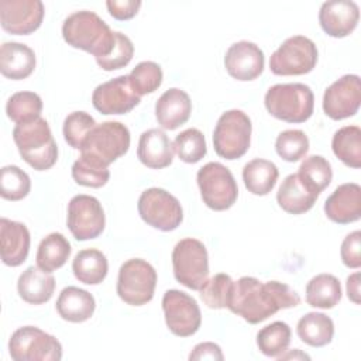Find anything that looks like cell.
I'll list each match as a JSON object with an SVG mask.
<instances>
[{
  "label": "cell",
  "mask_w": 361,
  "mask_h": 361,
  "mask_svg": "<svg viewBox=\"0 0 361 361\" xmlns=\"http://www.w3.org/2000/svg\"><path fill=\"white\" fill-rule=\"evenodd\" d=\"M58 314L71 323H82L89 320L96 309V302L92 293L78 286H66L61 290L56 299Z\"/></svg>",
  "instance_id": "obj_27"
},
{
  "label": "cell",
  "mask_w": 361,
  "mask_h": 361,
  "mask_svg": "<svg viewBox=\"0 0 361 361\" xmlns=\"http://www.w3.org/2000/svg\"><path fill=\"white\" fill-rule=\"evenodd\" d=\"M326 216L338 224H348L361 217V188L348 182L337 186L324 202Z\"/></svg>",
  "instance_id": "obj_20"
},
{
  "label": "cell",
  "mask_w": 361,
  "mask_h": 361,
  "mask_svg": "<svg viewBox=\"0 0 361 361\" xmlns=\"http://www.w3.org/2000/svg\"><path fill=\"white\" fill-rule=\"evenodd\" d=\"M173 144L159 128H149L140 135L137 157L142 165L151 169H162L172 164Z\"/></svg>",
  "instance_id": "obj_23"
},
{
  "label": "cell",
  "mask_w": 361,
  "mask_h": 361,
  "mask_svg": "<svg viewBox=\"0 0 361 361\" xmlns=\"http://www.w3.org/2000/svg\"><path fill=\"white\" fill-rule=\"evenodd\" d=\"M114 35L116 38L111 51L106 56L96 59L97 65L104 71H116L127 66L134 55V45L131 39L120 31H116Z\"/></svg>",
  "instance_id": "obj_44"
},
{
  "label": "cell",
  "mask_w": 361,
  "mask_h": 361,
  "mask_svg": "<svg viewBox=\"0 0 361 361\" xmlns=\"http://www.w3.org/2000/svg\"><path fill=\"white\" fill-rule=\"evenodd\" d=\"M341 299L340 281L331 274H319L306 285V302L312 307L331 309Z\"/></svg>",
  "instance_id": "obj_31"
},
{
  "label": "cell",
  "mask_w": 361,
  "mask_h": 361,
  "mask_svg": "<svg viewBox=\"0 0 361 361\" xmlns=\"http://www.w3.org/2000/svg\"><path fill=\"white\" fill-rule=\"evenodd\" d=\"M96 127L94 118L86 111H72L63 121V138L75 149H80L89 133Z\"/></svg>",
  "instance_id": "obj_43"
},
{
  "label": "cell",
  "mask_w": 361,
  "mask_h": 361,
  "mask_svg": "<svg viewBox=\"0 0 361 361\" xmlns=\"http://www.w3.org/2000/svg\"><path fill=\"white\" fill-rule=\"evenodd\" d=\"M72 271L79 282L86 285H99L107 275L109 262L102 251L96 248H87L79 251L75 255Z\"/></svg>",
  "instance_id": "obj_28"
},
{
  "label": "cell",
  "mask_w": 361,
  "mask_h": 361,
  "mask_svg": "<svg viewBox=\"0 0 361 361\" xmlns=\"http://www.w3.org/2000/svg\"><path fill=\"white\" fill-rule=\"evenodd\" d=\"M173 275L183 286L199 290L209 276V255L204 244L196 238H183L172 251Z\"/></svg>",
  "instance_id": "obj_8"
},
{
  "label": "cell",
  "mask_w": 361,
  "mask_h": 361,
  "mask_svg": "<svg viewBox=\"0 0 361 361\" xmlns=\"http://www.w3.org/2000/svg\"><path fill=\"white\" fill-rule=\"evenodd\" d=\"M361 104V80L358 75H344L333 82L323 94V111L331 120L353 117Z\"/></svg>",
  "instance_id": "obj_15"
},
{
  "label": "cell",
  "mask_w": 361,
  "mask_h": 361,
  "mask_svg": "<svg viewBox=\"0 0 361 361\" xmlns=\"http://www.w3.org/2000/svg\"><path fill=\"white\" fill-rule=\"evenodd\" d=\"M341 261L348 268H360L361 267V231L355 230L347 234L341 243L340 248Z\"/></svg>",
  "instance_id": "obj_45"
},
{
  "label": "cell",
  "mask_w": 361,
  "mask_h": 361,
  "mask_svg": "<svg viewBox=\"0 0 361 361\" xmlns=\"http://www.w3.org/2000/svg\"><path fill=\"white\" fill-rule=\"evenodd\" d=\"M106 7L113 18L124 21V20L133 18L138 13L141 7V1L140 0H107Z\"/></svg>",
  "instance_id": "obj_46"
},
{
  "label": "cell",
  "mask_w": 361,
  "mask_h": 361,
  "mask_svg": "<svg viewBox=\"0 0 361 361\" xmlns=\"http://www.w3.org/2000/svg\"><path fill=\"white\" fill-rule=\"evenodd\" d=\"M173 149L180 161L186 164L199 162L207 152L203 133L197 128L183 130L176 135L173 141Z\"/></svg>",
  "instance_id": "obj_38"
},
{
  "label": "cell",
  "mask_w": 361,
  "mask_h": 361,
  "mask_svg": "<svg viewBox=\"0 0 361 361\" xmlns=\"http://www.w3.org/2000/svg\"><path fill=\"white\" fill-rule=\"evenodd\" d=\"M299 338L310 347L327 345L334 336V323L331 317L319 312H309L302 316L296 326Z\"/></svg>",
  "instance_id": "obj_29"
},
{
  "label": "cell",
  "mask_w": 361,
  "mask_h": 361,
  "mask_svg": "<svg viewBox=\"0 0 361 361\" xmlns=\"http://www.w3.org/2000/svg\"><path fill=\"white\" fill-rule=\"evenodd\" d=\"M264 63L262 49L250 41L234 42L224 55L226 71L231 78L241 82L257 79L264 71Z\"/></svg>",
  "instance_id": "obj_18"
},
{
  "label": "cell",
  "mask_w": 361,
  "mask_h": 361,
  "mask_svg": "<svg viewBox=\"0 0 361 361\" xmlns=\"http://www.w3.org/2000/svg\"><path fill=\"white\" fill-rule=\"evenodd\" d=\"M290 327L285 322H272L257 333V345L267 357L278 358L288 351L290 344Z\"/></svg>",
  "instance_id": "obj_34"
},
{
  "label": "cell",
  "mask_w": 361,
  "mask_h": 361,
  "mask_svg": "<svg viewBox=\"0 0 361 361\" xmlns=\"http://www.w3.org/2000/svg\"><path fill=\"white\" fill-rule=\"evenodd\" d=\"M334 155L347 166L358 169L361 166V130L358 126H344L338 128L331 140Z\"/></svg>",
  "instance_id": "obj_33"
},
{
  "label": "cell",
  "mask_w": 361,
  "mask_h": 361,
  "mask_svg": "<svg viewBox=\"0 0 361 361\" xmlns=\"http://www.w3.org/2000/svg\"><path fill=\"white\" fill-rule=\"evenodd\" d=\"M130 131L120 121H104L96 124L89 133L80 148V155L109 166L117 158L123 157L130 148Z\"/></svg>",
  "instance_id": "obj_6"
},
{
  "label": "cell",
  "mask_w": 361,
  "mask_h": 361,
  "mask_svg": "<svg viewBox=\"0 0 361 361\" xmlns=\"http://www.w3.org/2000/svg\"><path fill=\"white\" fill-rule=\"evenodd\" d=\"M68 228L78 241L99 237L106 226L102 203L89 195H76L68 204Z\"/></svg>",
  "instance_id": "obj_14"
},
{
  "label": "cell",
  "mask_w": 361,
  "mask_h": 361,
  "mask_svg": "<svg viewBox=\"0 0 361 361\" xmlns=\"http://www.w3.org/2000/svg\"><path fill=\"white\" fill-rule=\"evenodd\" d=\"M116 31L96 13L80 10L69 14L62 24V37L68 45L92 54L96 59L106 56L113 45Z\"/></svg>",
  "instance_id": "obj_2"
},
{
  "label": "cell",
  "mask_w": 361,
  "mask_h": 361,
  "mask_svg": "<svg viewBox=\"0 0 361 361\" xmlns=\"http://www.w3.org/2000/svg\"><path fill=\"white\" fill-rule=\"evenodd\" d=\"M31 190V179L17 165H6L0 171V195L6 200L17 202Z\"/></svg>",
  "instance_id": "obj_37"
},
{
  "label": "cell",
  "mask_w": 361,
  "mask_h": 361,
  "mask_svg": "<svg viewBox=\"0 0 361 361\" xmlns=\"http://www.w3.org/2000/svg\"><path fill=\"white\" fill-rule=\"evenodd\" d=\"M72 178L78 185L87 188H102L110 178L109 168L93 161L89 157L80 155L72 165Z\"/></svg>",
  "instance_id": "obj_40"
},
{
  "label": "cell",
  "mask_w": 361,
  "mask_h": 361,
  "mask_svg": "<svg viewBox=\"0 0 361 361\" xmlns=\"http://www.w3.org/2000/svg\"><path fill=\"white\" fill-rule=\"evenodd\" d=\"M252 124L250 117L237 109L224 111L213 131V147L219 157L238 159L250 148Z\"/></svg>",
  "instance_id": "obj_5"
},
{
  "label": "cell",
  "mask_w": 361,
  "mask_h": 361,
  "mask_svg": "<svg viewBox=\"0 0 361 361\" xmlns=\"http://www.w3.org/2000/svg\"><path fill=\"white\" fill-rule=\"evenodd\" d=\"M276 154L286 162L302 159L309 151V138L302 130H285L275 141Z\"/></svg>",
  "instance_id": "obj_42"
},
{
  "label": "cell",
  "mask_w": 361,
  "mask_h": 361,
  "mask_svg": "<svg viewBox=\"0 0 361 361\" xmlns=\"http://www.w3.org/2000/svg\"><path fill=\"white\" fill-rule=\"evenodd\" d=\"M347 296L355 305H360V272H354L347 278Z\"/></svg>",
  "instance_id": "obj_48"
},
{
  "label": "cell",
  "mask_w": 361,
  "mask_h": 361,
  "mask_svg": "<svg viewBox=\"0 0 361 361\" xmlns=\"http://www.w3.org/2000/svg\"><path fill=\"white\" fill-rule=\"evenodd\" d=\"M358 18V4L351 0L324 1L319 11L322 30L333 38H344L350 35L355 30Z\"/></svg>",
  "instance_id": "obj_19"
},
{
  "label": "cell",
  "mask_w": 361,
  "mask_h": 361,
  "mask_svg": "<svg viewBox=\"0 0 361 361\" xmlns=\"http://www.w3.org/2000/svg\"><path fill=\"white\" fill-rule=\"evenodd\" d=\"M223 353L219 344L212 343V341H204V343H199L193 347L192 353L189 354V360H217L221 361Z\"/></svg>",
  "instance_id": "obj_47"
},
{
  "label": "cell",
  "mask_w": 361,
  "mask_h": 361,
  "mask_svg": "<svg viewBox=\"0 0 361 361\" xmlns=\"http://www.w3.org/2000/svg\"><path fill=\"white\" fill-rule=\"evenodd\" d=\"M8 353L14 361H59L62 345L56 337L34 326L17 329L8 340Z\"/></svg>",
  "instance_id": "obj_11"
},
{
  "label": "cell",
  "mask_w": 361,
  "mask_h": 361,
  "mask_svg": "<svg viewBox=\"0 0 361 361\" xmlns=\"http://www.w3.org/2000/svg\"><path fill=\"white\" fill-rule=\"evenodd\" d=\"M34 51L21 42H4L0 48V72L11 80L28 78L35 69Z\"/></svg>",
  "instance_id": "obj_25"
},
{
  "label": "cell",
  "mask_w": 361,
  "mask_h": 361,
  "mask_svg": "<svg viewBox=\"0 0 361 361\" xmlns=\"http://www.w3.org/2000/svg\"><path fill=\"white\" fill-rule=\"evenodd\" d=\"M44 4L41 0H1L0 23L1 28L10 34L28 35L41 27L44 18Z\"/></svg>",
  "instance_id": "obj_17"
},
{
  "label": "cell",
  "mask_w": 361,
  "mask_h": 361,
  "mask_svg": "<svg viewBox=\"0 0 361 361\" xmlns=\"http://www.w3.org/2000/svg\"><path fill=\"white\" fill-rule=\"evenodd\" d=\"M141 102L130 85L128 76L121 75L99 85L92 94L94 109L102 114H126Z\"/></svg>",
  "instance_id": "obj_16"
},
{
  "label": "cell",
  "mask_w": 361,
  "mask_h": 361,
  "mask_svg": "<svg viewBox=\"0 0 361 361\" xmlns=\"http://www.w3.org/2000/svg\"><path fill=\"white\" fill-rule=\"evenodd\" d=\"M192 113L189 94L178 87L165 90L155 103V117L165 130H176L185 124Z\"/></svg>",
  "instance_id": "obj_22"
},
{
  "label": "cell",
  "mask_w": 361,
  "mask_h": 361,
  "mask_svg": "<svg viewBox=\"0 0 361 361\" xmlns=\"http://www.w3.org/2000/svg\"><path fill=\"white\" fill-rule=\"evenodd\" d=\"M162 69L157 62L142 61L128 75L131 87L138 96L154 93L162 83Z\"/></svg>",
  "instance_id": "obj_41"
},
{
  "label": "cell",
  "mask_w": 361,
  "mask_h": 361,
  "mask_svg": "<svg viewBox=\"0 0 361 361\" xmlns=\"http://www.w3.org/2000/svg\"><path fill=\"white\" fill-rule=\"evenodd\" d=\"M157 271L141 258H131L121 264L117 278V295L131 306H142L154 298Z\"/></svg>",
  "instance_id": "obj_9"
},
{
  "label": "cell",
  "mask_w": 361,
  "mask_h": 361,
  "mask_svg": "<svg viewBox=\"0 0 361 361\" xmlns=\"http://www.w3.org/2000/svg\"><path fill=\"white\" fill-rule=\"evenodd\" d=\"M300 296L286 283L268 281L262 283L254 276H241L234 282L227 309L250 324L267 320L281 309L295 307Z\"/></svg>",
  "instance_id": "obj_1"
},
{
  "label": "cell",
  "mask_w": 361,
  "mask_h": 361,
  "mask_svg": "<svg viewBox=\"0 0 361 361\" xmlns=\"http://www.w3.org/2000/svg\"><path fill=\"white\" fill-rule=\"evenodd\" d=\"M268 113L286 123H305L313 114L314 96L305 83H278L264 97Z\"/></svg>",
  "instance_id": "obj_4"
},
{
  "label": "cell",
  "mask_w": 361,
  "mask_h": 361,
  "mask_svg": "<svg viewBox=\"0 0 361 361\" xmlns=\"http://www.w3.org/2000/svg\"><path fill=\"white\" fill-rule=\"evenodd\" d=\"M317 63L316 44L305 35L286 38L269 58V69L278 76L305 75Z\"/></svg>",
  "instance_id": "obj_10"
},
{
  "label": "cell",
  "mask_w": 361,
  "mask_h": 361,
  "mask_svg": "<svg viewBox=\"0 0 361 361\" xmlns=\"http://www.w3.org/2000/svg\"><path fill=\"white\" fill-rule=\"evenodd\" d=\"M203 203L216 212L230 209L238 197V186L231 171L220 162H207L196 175Z\"/></svg>",
  "instance_id": "obj_7"
},
{
  "label": "cell",
  "mask_w": 361,
  "mask_h": 361,
  "mask_svg": "<svg viewBox=\"0 0 361 361\" xmlns=\"http://www.w3.org/2000/svg\"><path fill=\"white\" fill-rule=\"evenodd\" d=\"M13 140L21 158L35 171H47L55 165L58 147L45 118L38 117L17 124L13 130Z\"/></svg>",
  "instance_id": "obj_3"
},
{
  "label": "cell",
  "mask_w": 361,
  "mask_h": 361,
  "mask_svg": "<svg viewBox=\"0 0 361 361\" xmlns=\"http://www.w3.org/2000/svg\"><path fill=\"white\" fill-rule=\"evenodd\" d=\"M299 178L317 195L331 182L333 171L330 162L322 155H310L299 166Z\"/></svg>",
  "instance_id": "obj_36"
},
{
  "label": "cell",
  "mask_w": 361,
  "mask_h": 361,
  "mask_svg": "<svg viewBox=\"0 0 361 361\" xmlns=\"http://www.w3.org/2000/svg\"><path fill=\"white\" fill-rule=\"evenodd\" d=\"M55 278L39 267H28L18 276L17 290L20 298L30 305L47 303L55 290Z\"/></svg>",
  "instance_id": "obj_26"
},
{
  "label": "cell",
  "mask_w": 361,
  "mask_h": 361,
  "mask_svg": "<svg viewBox=\"0 0 361 361\" xmlns=\"http://www.w3.org/2000/svg\"><path fill=\"white\" fill-rule=\"evenodd\" d=\"M42 100L34 92H17L11 94L6 103L7 117L20 124L28 123L41 117Z\"/></svg>",
  "instance_id": "obj_35"
},
{
  "label": "cell",
  "mask_w": 361,
  "mask_h": 361,
  "mask_svg": "<svg viewBox=\"0 0 361 361\" xmlns=\"http://www.w3.org/2000/svg\"><path fill=\"white\" fill-rule=\"evenodd\" d=\"M1 261L8 267L21 265L30 252L31 237L27 226L6 217L0 219Z\"/></svg>",
  "instance_id": "obj_21"
},
{
  "label": "cell",
  "mask_w": 361,
  "mask_h": 361,
  "mask_svg": "<svg viewBox=\"0 0 361 361\" xmlns=\"http://www.w3.org/2000/svg\"><path fill=\"white\" fill-rule=\"evenodd\" d=\"M140 217L151 227L161 231L178 228L183 220L179 200L161 188H149L138 199Z\"/></svg>",
  "instance_id": "obj_12"
},
{
  "label": "cell",
  "mask_w": 361,
  "mask_h": 361,
  "mask_svg": "<svg viewBox=\"0 0 361 361\" xmlns=\"http://www.w3.org/2000/svg\"><path fill=\"white\" fill-rule=\"evenodd\" d=\"M234 281L227 274H216L206 279L200 290L203 303L210 309H224L228 306Z\"/></svg>",
  "instance_id": "obj_39"
},
{
  "label": "cell",
  "mask_w": 361,
  "mask_h": 361,
  "mask_svg": "<svg viewBox=\"0 0 361 361\" xmlns=\"http://www.w3.org/2000/svg\"><path fill=\"white\" fill-rule=\"evenodd\" d=\"M279 176L276 165L268 159L254 158L243 168V180L248 192L257 196L268 195Z\"/></svg>",
  "instance_id": "obj_30"
},
{
  "label": "cell",
  "mask_w": 361,
  "mask_h": 361,
  "mask_svg": "<svg viewBox=\"0 0 361 361\" xmlns=\"http://www.w3.org/2000/svg\"><path fill=\"white\" fill-rule=\"evenodd\" d=\"M162 310L166 327L178 337L193 336L202 324V313L197 302L182 290H166L162 298Z\"/></svg>",
  "instance_id": "obj_13"
},
{
  "label": "cell",
  "mask_w": 361,
  "mask_h": 361,
  "mask_svg": "<svg viewBox=\"0 0 361 361\" xmlns=\"http://www.w3.org/2000/svg\"><path fill=\"white\" fill-rule=\"evenodd\" d=\"M71 244L61 233H51L44 237L37 250V265L47 271L54 272L65 265L71 255Z\"/></svg>",
  "instance_id": "obj_32"
},
{
  "label": "cell",
  "mask_w": 361,
  "mask_h": 361,
  "mask_svg": "<svg viewBox=\"0 0 361 361\" xmlns=\"http://www.w3.org/2000/svg\"><path fill=\"white\" fill-rule=\"evenodd\" d=\"M319 195L313 192L300 178L298 173L288 175L278 192H276V202L285 210L290 214H303L309 212L313 204L316 203Z\"/></svg>",
  "instance_id": "obj_24"
}]
</instances>
